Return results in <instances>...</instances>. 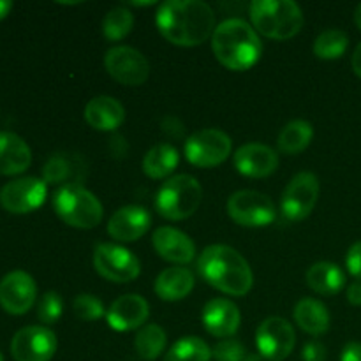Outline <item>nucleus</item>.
Masks as SVG:
<instances>
[{"label": "nucleus", "instance_id": "f257e3e1", "mask_svg": "<svg viewBox=\"0 0 361 361\" xmlns=\"http://www.w3.org/2000/svg\"><path fill=\"white\" fill-rule=\"evenodd\" d=\"M155 25L171 44L192 48L214 35L215 13L201 0H168L159 6Z\"/></svg>", "mask_w": 361, "mask_h": 361}, {"label": "nucleus", "instance_id": "f03ea898", "mask_svg": "<svg viewBox=\"0 0 361 361\" xmlns=\"http://www.w3.org/2000/svg\"><path fill=\"white\" fill-rule=\"evenodd\" d=\"M197 274L207 284L229 296H245L254 286L252 268L228 245H210L197 257Z\"/></svg>", "mask_w": 361, "mask_h": 361}, {"label": "nucleus", "instance_id": "7ed1b4c3", "mask_svg": "<svg viewBox=\"0 0 361 361\" xmlns=\"http://www.w3.org/2000/svg\"><path fill=\"white\" fill-rule=\"evenodd\" d=\"M212 49L222 66L243 73L259 62L263 42L252 25L240 18H229L215 27Z\"/></svg>", "mask_w": 361, "mask_h": 361}, {"label": "nucleus", "instance_id": "20e7f679", "mask_svg": "<svg viewBox=\"0 0 361 361\" xmlns=\"http://www.w3.org/2000/svg\"><path fill=\"white\" fill-rule=\"evenodd\" d=\"M249 16L257 34L275 41H288L302 30L305 18L293 0H254Z\"/></svg>", "mask_w": 361, "mask_h": 361}, {"label": "nucleus", "instance_id": "39448f33", "mask_svg": "<svg viewBox=\"0 0 361 361\" xmlns=\"http://www.w3.org/2000/svg\"><path fill=\"white\" fill-rule=\"evenodd\" d=\"M53 210L60 221L76 229L95 228L104 215L99 197L76 183L62 185L55 190Z\"/></svg>", "mask_w": 361, "mask_h": 361}, {"label": "nucleus", "instance_id": "423d86ee", "mask_svg": "<svg viewBox=\"0 0 361 361\" xmlns=\"http://www.w3.org/2000/svg\"><path fill=\"white\" fill-rule=\"evenodd\" d=\"M203 189L190 175H176L166 180L155 196V210L168 221H185L200 208Z\"/></svg>", "mask_w": 361, "mask_h": 361}, {"label": "nucleus", "instance_id": "0eeeda50", "mask_svg": "<svg viewBox=\"0 0 361 361\" xmlns=\"http://www.w3.org/2000/svg\"><path fill=\"white\" fill-rule=\"evenodd\" d=\"M231 137L221 129H201L185 141L183 154L197 168L221 166L231 155Z\"/></svg>", "mask_w": 361, "mask_h": 361}, {"label": "nucleus", "instance_id": "6e6552de", "mask_svg": "<svg viewBox=\"0 0 361 361\" xmlns=\"http://www.w3.org/2000/svg\"><path fill=\"white\" fill-rule=\"evenodd\" d=\"M94 268L101 277L116 284L134 281L141 274L140 259L116 243H97L94 247Z\"/></svg>", "mask_w": 361, "mask_h": 361}, {"label": "nucleus", "instance_id": "1a4fd4ad", "mask_svg": "<svg viewBox=\"0 0 361 361\" xmlns=\"http://www.w3.org/2000/svg\"><path fill=\"white\" fill-rule=\"evenodd\" d=\"M228 214L243 228H264L277 219V208L267 194L238 190L228 200Z\"/></svg>", "mask_w": 361, "mask_h": 361}, {"label": "nucleus", "instance_id": "9d476101", "mask_svg": "<svg viewBox=\"0 0 361 361\" xmlns=\"http://www.w3.org/2000/svg\"><path fill=\"white\" fill-rule=\"evenodd\" d=\"M319 180L314 173L302 171L288 183L282 194L281 210L288 221L298 222L312 214L319 197Z\"/></svg>", "mask_w": 361, "mask_h": 361}, {"label": "nucleus", "instance_id": "9b49d317", "mask_svg": "<svg viewBox=\"0 0 361 361\" xmlns=\"http://www.w3.org/2000/svg\"><path fill=\"white\" fill-rule=\"evenodd\" d=\"M104 67L109 76L127 87H140L150 76L147 56L130 46H113L106 51Z\"/></svg>", "mask_w": 361, "mask_h": 361}, {"label": "nucleus", "instance_id": "f8f14e48", "mask_svg": "<svg viewBox=\"0 0 361 361\" xmlns=\"http://www.w3.org/2000/svg\"><path fill=\"white\" fill-rule=\"evenodd\" d=\"M46 194H48V183L44 180L35 178V176H23L2 187L0 204L11 214H30L44 203Z\"/></svg>", "mask_w": 361, "mask_h": 361}, {"label": "nucleus", "instance_id": "ddd939ff", "mask_svg": "<svg viewBox=\"0 0 361 361\" xmlns=\"http://www.w3.org/2000/svg\"><path fill=\"white\" fill-rule=\"evenodd\" d=\"M257 351L270 361L288 358L296 345V334L293 324L282 317H268L256 331Z\"/></svg>", "mask_w": 361, "mask_h": 361}, {"label": "nucleus", "instance_id": "4468645a", "mask_svg": "<svg viewBox=\"0 0 361 361\" xmlns=\"http://www.w3.org/2000/svg\"><path fill=\"white\" fill-rule=\"evenodd\" d=\"M56 353V335L46 326H27L11 341L14 361H49Z\"/></svg>", "mask_w": 361, "mask_h": 361}, {"label": "nucleus", "instance_id": "2eb2a0df", "mask_svg": "<svg viewBox=\"0 0 361 361\" xmlns=\"http://www.w3.org/2000/svg\"><path fill=\"white\" fill-rule=\"evenodd\" d=\"M37 286L27 271L14 270L0 281V307L11 316H23L34 307Z\"/></svg>", "mask_w": 361, "mask_h": 361}, {"label": "nucleus", "instance_id": "dca6fc26", "mask_svg": "<svg viewBox=\"0 0 361 361\" xmlns=\"http://www.w3.org/2000/svg\"><path fill=\"white\" fill-rule=\"evenodd\" d=\"M152 226V215L147 208L127 204L118 208L108 222V235L116 242L130 243L147 235Z\"/></svg>", "mask_w": 361, "mask_h": 361}, {"label": "nucleus", "instance_id": "f3484780", "mask_svg": "<svg viewBox=\"0 0 361 361\" xmlns=\"http://www.w3.org/2000/svg\"><path fill=\"white\" fill-rule=\"evenodd\" d=\"M150 307L148 302L140 295H123L116 298L106 310V319L111 330L115 331H133L145 326Z\"/></svg>", "mask_w": 361, "mask_h": 361}, {"label": "nucleus", "instance_id": "a211bd4d", "mask_svg": "<svg viewBox=\"0 0 361 361\" xmlns=\"http://www.w3.org/2000/svg\"><path fill=\"white\" fill-rule=\"evenodd\" d=\"M233 162L240 175L247 178H264L277 169L279 154L263 143H247L235 152Z\"/></svg>", "mask_w": 361, "mask_h": 361}, {"label": "nucleus", "instance_id": "6ab92c4d", "mask_svg": "<svg viewBox=\"0 0 361 361\" xmlns=\"http://www.w3.org/2000/svg\"><path fill=\"white\" fill-rule=\"evenodd\" d=\"M152 245H154L155 252L169 263L189 264L196 257V245L190 236H187L180 229L169 228V226L155 229L154 236H152Z\"/></svg>", "mask_w": 361, "mask_h": 361}, {"label": "nucleus", "instance_id": "aec40b11", "mask_svg": "<svg viewBox=\"0 0 361 361\" xmlns=\"http://www.w3.org/2000/svg\"><path fill=\"white\" fill-rule=\"evenodd\" d=\"M240 321L238 307L226 298L210 300L203 309L204 330L217 338H231L238 331Z\"/></svg>", "mask_w": 361, "mask_h": 361}, {"label": "nucleus", "instance_id": "412c9836", "mask_svg": "<svg viewBox=\"0 0 361 361\" xmlns=\"http://www.w3.org/2000/svg\"><path fill=\"white\" fill-rule=\"evenodd\" d=\"M85 120L92 129L111 133L123 123L126 109L115 97L99 95V97L90 99L88 104L85 106Z\"/></svg>", "mask_w": 361, "mask_h": 361}, {"label": "nucleus", "instance_id": "4be33fe9", "mask_svg": "<svg viewBox=\"0 0 361 361\" xmlns=\"http://www.w3.org/2000/svg\"><path fill=\"white\" fill-rule=\"evenodd\" d=\"M32 164L30 147L14 133H0V175L14 176L27 171Z\"/></svg>", "mask_w": 361, "mask_h": 361}, {"label": "nucleus", "instance_id": "5701e85b", "mask_svg": "<svg viewBox=\"0 0 361 361\" xmlns=\"http://www.w3.org/2000/svg\"><path fill=\"white\" fill-rule=\"evenodd\" d=\"M85 171H87V166L83 164V159L80 155L55 154L48 159L42 168V180L59 187L69 185V183L81 185Z\"/></svg>", "mask_w": 361, "mask_h": 361}, {"label": "nucleus", "instance_id": "b1692460", "mask_svg": "<svg viewBox=\"0 0 361 361\" xmlns=\"http://www.w3.org/2000/svg\"><path fill=\"white\" fill-rule=\"evenodd\" d=\"M194 274L189 268L173 267L161 271L155 279V295L164 302H180L187 298L194 289Z\"/></svg>", "mask_w": 361, "mask_h": 361}, {"label": "nucleus", "instance_id": "393cba45", "mask_svg": "<svg viewBox=\"0 0 361 361\" xmlns=\"http://www.w3.org/2000/svg\"><path fill=\"white\" fill-rule=\"evenodd\" d=\"M305 281L307 286L317 295L334 296L344 289L345 274L338 264L319 261L307 270Z\"/></svg>", "mask_w": 361, "mask_h": 361}, {"label": "nucleus", "instance_id": "a878e982", "mask_svg": "<svg viewBox=\"0 0 361 361\" xmlns=\"http://www.w3.org/2000/svg\"><path fill=\"white\" fill-rule=\"evenodd\" d=\"M295 316L296 324L302 328L305 334L314 335H323L326 334L330 328V312L326 307L316 298H302L295 307Z\"/></svg>", "mask_w": 361, "mask_h": 361}, {"label": "nucleus", "instance_id": "bb28decb", "mask_svg": "<svg viewBox=\"0 0 361 361\" xmlns=\"http://www.w3.org/2000/svg\"><path fill=\"white\" fill-rule=\"evenodd\" d=\"M180 162V154L173 145L161 143L152 147L143 159V171L148 178H168Z\"/></svg>", "mask_w": 361, "mask_h": 361}, {"label": "nucleus", "instance_id": "cd10ccee", "mask_svg": "<svg viewBox=\"0 0 361 361\" xmlns=\"http://www.w3.org/2000/svg\"><path fill=\"white\" fill-rule=\"evenodd\" d=\"M314 129L305 120H293L286 123L277 137V148L284 155H298L312 143Z\"/></svg>", "mask_w": 361, "mask_h": 361}, {"label": "nucleus", "instance_id": "c85d7f7f", "mask_svg": "<svg viewBox=\"0 0 361 361\" xmlns=\"http://www.w3.org/2000/svg\"><path fill=\"white\" fill-rule=\"evenodd\" d=\"M166 342H168L166 331L159 324H145L136 334L134 349L141 360L154 361L164 353Z\"/></svg>", "mask_w": 361, "mask_h": 361}, {"label": "nucleus", "instance_id": "c756f323", "mask_svg": "<svg viewBox=\"0 0 361 361\" xmlns=\"http://www.w3.org/2000/svg\"><path fill=\"white\" fill-rule=\"evenodd\" d=\"M349 37L341 28H328L314 41V55L321 60H337L348 51Z\"/></svg>", "mask_w": 361, "mask_h": 361}, {"label": "nucleus", "instance_id": "7c9ffc66", "mask_svg": "<svg viewBox=\"0 0 361 361\" xmlns=\"http://www.w3.org/2000/svg\"><path fill=\"white\" fill-rule=\"evenodd\" d=\"M212 349L200 337H183L166 353L164 361H210Z\"/></svg>", "mask_w": 361, "mask_h": 361}, {"label": "nucleus", "instance_id": "2f4dec72", "mask_svg": "<svg viewBox=\"0 0 361 361\" xmlns=\"http://www.w3.org/2000/svg\"><path fill=\"white\" fill-rule=\"evenodd\" d=\"M134 27V16L126 7H113L102 21V32L108 41H122Z\"/></svg>", "mask_w": 361, "mask_h": 361}, {"label": "nucleus", "instance_id": "473e14b6", "mask_svg": "<svg viewBox=\"0 0 361 361\" xmlns=\"http://www.w3.org/2000/svg\"><path fill=\"white\" fill-rule=\"evenodd\" d=\"M74 316L81 321H97L102 316H106V309L97 296L90 293H81L74 298L73 302Z\"/></svg>", "mask_w": 361, "mask_h": 361}, {"label": "nucleus", "instance_id": "72a5a7b5", "mask_svg": "<svg viewBox=\"0 0 361 361\" xmlns=\"http://www.w3.org/2000/svg\"><path fill=\"white\" fill-rule=\"evenodd\" d=\"M63 312L62 296L55 291H48L42 295L37 305V317L42 324H55Z\"/></svg>", "mask_w": 361, "mask_h": 361}, {"label": "nucleus", "instance_id": "f704fd0d", "mask_svg": "<svg viewBox=\"0 0 361 361\" xmlns=\"http://www.w3.org/2000/svg\"><path fill=\"white\" fill-rule=\"evenodd\" d=\"M245 348L236 338H222L221 342L214 345L212 349V358L215 361H243L245 358Z\"/></svg>", "mask_w": 361, "mask_h": 361}, {"label": "nucleus", "instance_id": "c9c22d12", "mask_svg": "<svg viewBox=\"0 0 361 361\" xmlns=\"http://www.w3.org/2000/svg\"><path fill=\"white\" fill-rule=\"evenodd\" d=\"M345 267H348L349 274L356 277V281H361V242L353 243L351 249L348 250Z\"/></svg>", "mask_w": 361, "mask_h": 361}, {"label": "nucleus", "instance_id": "e433bc0d", "mask_svg": "<svg viewBox=\"0 0 361 361\" xmlns=\"http://www.w3.org/2000/svg\"><path fill=\"white\" fill-rule=\"evenodd\" d=\"M302 360L303 361H326V348L317 341L307 342L302 353Z\"/></svg>", "mask_w": 361, "mask_h": 361}, {"label": "nucleus", "instance_id": "4c0bfd02", "mask_svg": "<svg viewBox=\"0 0 361 361\" xmlns=\"http://www.w3.org/2000/svg\"><path fill=\"white\" fill-rule=\"evenodd\" d=\"M341 361H361V344L360 342H349L342 349Z\"/></svg>", "mask_w": 361, "mask_h": 361}, {"label": "nucleus", "instance_id": "58836bf2", "mask_svg": "<svg viewBox=\"0 0 361 361\" xmlns=\"http://www.w3.org/2000/svg\"><path fill=\"white\" fill-rule=\"evenodd\" d=\"M348 302L355 307L361 305V281L353 282L348 288Z\"/></svg>", "mask_w": 361, "mask_h": 361}, {"label": "nucleus", "instance_id": "ea45409f", "mask_svg": "<svg viewBox=\"0 0 361 361\" xmlns=\"http://www.w3.org/2000/svg\"><path fill=\"white\" fill-rule=\"evenodd\" d=\"M351 66H353V71H355L356 76L361 78V42L358 46H356L355 51H353Z\"/></svg>", "mask_w": 361, "mask_h": 361}, {"label": "nucleus", "instance_id": "a19ab883", "mask_svg": "<svg viewBox=\"0 0 361 361\" xmlns=\"http://www.w3.org/2000/svg\"><path fill=\"white\" fill-rule=\"evenodd\" d=\"M11 9H13V2L11 0H0V20H4L9 14Z\"/></svg>", "mask_w": 361, "mask_h": 361}, {"label": "nucleus", "instance_id": "79ce46f5", "mask_svg": "<svg viewBox=\"0 0 361 361\" xmlns=\"http://www.w3.org/2000/svg\"><path fill=\"white\" fill-rule=\"evenodd\" d=\"M355 23L358 25V28L361 30V4L356 7V11H355Z\"/></svg>", "mask_w": 361, "mask_h": 361}, {"label": "nucleus", "instance_id": "37998d69", "mask_svg": "<svg viewBox=\"0 0 361 361\" xmlns=\"http://www.w3.org/2000/svg\"><path fill=\"white\" fill-rule=\"evenodd\" d=\"M243 361H263V356L261 355H247Z\"/></svg>", "mask_w": 361, "mask_h": 361}, {"label": "nucleus", "instance_id": "c03bdc74", "mask_svg": "<svg viewBox=\"0 0 361 361\" xmlns=\"http://www.w3.org/2000/svg\"><path fill=\"white\" fill-rule=\"evenodd\" d=\"M154 2H133V6H152Z\"/></svg>", "mask_w": 361, "mask_h": 361}, {"label": "nucleus", "instance_id": "a18cd8bd", "mask_svg": "<svg viewBox=\"0 0 361 361\" xmlns=\"http://www.w3.org/2000/svg\"><path fill=\"white\" fill-rule=\"evenodd\" d=\"M0 361H4V356H2V353H0Z\"/></svg>", "mask_w": 361, "mask_h": 361}]
</instances>
